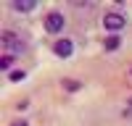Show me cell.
<instances>
[{"instance_id":"277c9868","label":"cell","mask_w":132,"mask_h":126,"mask_svg":"<svg viewBox=\"0 0 132 126\" xmlns=\"http://www.w3.org/2000/svg\"><path fill=\"white\" fill-rule=\"evenodd\" d=\"M3 47L13 50V52H24V42H21L13 32H5V34H3Z\"/></svg>"},{"instance_id":"30bf717a","label":"cell","mask_w":132,"mask_h":126,"mask_svg":"<svg viewBox=\"0 0 132 126\" xmlns=\"http://www.w3.org/2000/svg\"><path fill=\"white\" fill-rule=\"evenodd\" d=\"M11 126H29L27 118H16V121H11Z\"/></svg>"},{"instance_id":"52a82bcc","label":"cell","mask_w":132,"mask_h":126,"mask_svg":"<svg viewBox=\"0 0 132 126\" xmlns=\"http://www.w3.org/2000/svg\"><path fill=\"white\" fill-rule=\"evenodd\" d=\"M63 89H69V92H77V89H79V81H69V79H63Z\"/></svg>"},{"instance_id":"7a4b0ae2","label":"cell","mask_w":132,"mask_h":126,"mask_svg":"<svg viewBox=\"0 0 132 126\" xmlns=\"http://www.w3.org/2000/svg\"><path fill=\"white\" fill-rule=\"evenodd\" d=\"M63 26H66V18L58 13V10H53V13H48V16H45V29L50 32V34H58Z\"/></svg>"},{"instance_id":"9c48e42d","label":"cell","mask_w":132,"mask_h":126,"mask_svg":"<svg viewBox=\"0 0 132 126\" xmlns=\"http://www.w3.org/2000/svg\"><path fill=\"white\" fill-rule=\"evenodd\" d=\"M8 66H11V55H5L3 60H0V68H3V71H8Z\"/></svg>"},{"instance_id":"6da1fadb","label":"cell","mask_w":132,"mask_h":126,"mask_svg":"<svg viewBox=\"0 0 132 126\" xmlns=\"http://www.w3.org/2000/svg\"><path fill=\"white\" fill-rule=\"evenodd\" d=\"M103 26H106V32H111V34H116V32H122L124 26H127V21H124V16L122 13H106L103 16Z\"/></svg>"},{"instance_id":"5b68a950","label":"cell","mask_w":132,"mask_h":126,"mask_svg":"<svg viewBox=\"0 0 132 126\" xmlns=\"http://www.w3.org/2000/svg\"><path fill=\"white\" fill-rule=\"evenodd\" d=\"M13 5L19 13H29V10H35V5H37V0H13Z\"/></svg>"},{"instance_id":"3957f363","label":"cell","mask_w":132,"mask_h":126,"mask_svg":"<svg viewBox=\"0 0 132 126\" xmlns=\"http://www.w3.org/2000/svg\"><path fill=\"white\" fill-rule=\"evenodd\" d=\"M53 52H56L58 58H71V52H74V42H71V39H58L56 45H53Z\"/></svg>"},{"instance_id":"ba28073f","label":"cell","mask_w":132,"mask_h":126,"mask_svg":"<svg viewBox=\"0 0 132 126\" xmlns=\"http://www.w3.org/2000/svg\"><path fill=\"white\" fill-rule=\"evenodd\" d=\"M21 79H24V71H13L11 74V81H21Z\"/></svg>"},{"instance_id":"8992f818","label":"cell","mask_w":132,"mask_h":126,"mask_svg":"<svg viewBox=\"0 0 132 126\" xmlns=\"http://www.w3.org/2000/svg\"><path fill=\"white\" fill-rule=\"evenodd\" d=\"M119 45H122V42H119L116 34H111V37L106 39V50H119Z\"/></svg>"}]
</instances>
